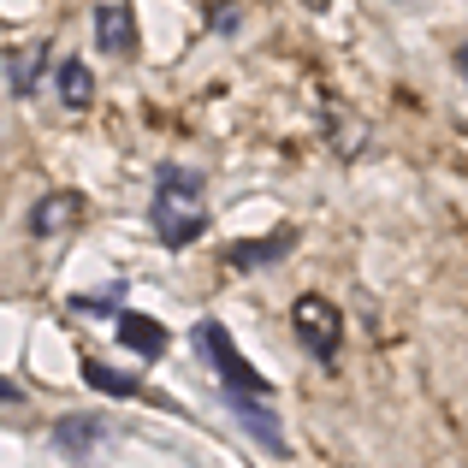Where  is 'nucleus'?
I'll list each match as a JSON object with an SVG mask.
<instances>
[{"label":"nucleus","mask_w":468,"mask_h":468,"mask_svg":"<svg viewBox=\"0 0 468 468\" xmlns=\"http://www.w3.org/2000/svg\"><path fill=\"white\" fill-rule=\"evenodd\" d=\"M18 398V386H12V379H0V403H12Z\"/></svg>","instance_id":"9b49d317"},{"label":"nucleus","mask_w":468,"mask_h":468,"mask_svg":"<svg viewBox=\"0 0 468 468\" xmlns=\"http://www.w3.org/2000/svg\"><path fill=\"white\" fill-rule=\"evenodd\" d=\"M119 344H125V350H137V356H160V350H166V326H154L149 314L119 309Z\"/></svg>","instance_id":"39448f33"},{"label":"nucleus","mask_w":468,"mask_h":468,"mask_svg":"<svg viewBox=\"0 0 468 468\" xmlns=\"http://www.w3.org/2000/svg\"><path fill=\"white\" fill-rule=\"evenodd\" d=\"M285 250H291V231H273L267 243H238V250H231V261H238V267H267L273 255H285Z\"/></svg>","instance_id":"6e6552de"},{"label":"nucleus","mask_w":468,"mask_h":468,"mask_svg":"<svg viewBox=\"0 0 468 468\" xmlns=\"http://www.w3.org/2000/svg\"><path fill=\"white\" fill-rule=\"evenodd\" d=\"M54 83H59V101L78 107V113L95 101V78H90V66H83V59H59V66H54Z\"/></svg>","instance_id":"0eeeda50"},{"label":"nucleus","mask_w":468,"mask_h":468,"mask_svg":"<svg viewBox=\"0 0 468 468\" xmlns=\"http://www.w3.org/2000/svg\"><path fill=\"white\" fill-rule=\"evenodd\" d=\"M83 379H90L95 391H107V398H137V379L113 374V367H101V362H83Z\"/></svg>","instance_id":"1a4fd4ad"},{"label":"nucleus","mask_w":468,"mask_h":468,"mask_svg":"<svg viewBox=\"0 0 468 468\" xmlns=\"http://www.w3.org/2000/svg\"><path fill=\"white\" fill-rule=\"evenodd\" d=\"M95 42H101L107 54H131V42H137V30H131V6H101V12H95Z\"/></svg>","instance_id":"423d86ee"},{"label":"nucleus","mask_w":468,"mask_h":468,"mask_svg":"<svg viewBox=\"0 0 468 468\" xmlns=\"http://www.w3.org/2000/svg\"><path fill=\"white\" fill-rule=\"evenodd\" d=\"M78 214H83V196L78 190H54V196H42V202H36L30 231H36V238H54V231L78 226Z\"/></svg>","instance_id":"20e7f679"},{"label":"nucleus","mask_w":468,"mask_h":468,"mask_svg":"<svg viewBox=\"0 0 468 468\" xmlns=\"http://www.w3.org/2000/svg\"><path fill=\"white\" fill-rule=\"evenodd\" d=\"M149 214H154V231L166 250H190L207 231V178L196 166H160Z\"/></svg>","instance_id":"f257e3e1"},{"label":"nucleus","mask_w":468,"mask_h":468,"mask_svg":"<svg viewBox=\"0 0 468 468\" xmlns=\"http://www.w3.org/2000/svg\"><path fill=\"white\" fill-rule=\"evenodd\" d=\"M457 66H463V78H468V48H457Z\"/></svg>","instance_id":"f8f14e48"},{"label":"nucleus","mask_w":468,"mask_h":468,"mask_svg":"<svg viewBox=\"0 0 468 468\" xmlns=\"http://www.w3.org/2000/svg\"><path fill=\"white\" fill-rule=\"evenodd\" d=\"M291 332L309 344V356L332 362V356H338V344H344V314L332 309L326 297H297V303H291Z\"/></svg>","instance_id":"7ed1b4c3"},{"label":"nucleus","mask_w":468,"mask_h":468,"mask_svg":"<svg viewBox=\"0 0 468 468\" xmlns=\"http://www.w3.org/2000/svg\"><path fill=\"white\" fill-rule=\"evenodd\" d=\"M196 350L207 356V367H214V379H219L226 398H273V386L261 379V367L243 362V350L231 344V332L219 326V320H196Z\"/></svg>","instance_id":"f03ea898"},{"label":"nucleus","mask_w":468,"mask_h":468,"mask_svg":"<svg viewBox=\"0 0 468 468\" xmlns=\"http://www.w3.org/2000/svg\"><path fill=\"white\" fill-rule=\"evenodd\" d=\"M119 303H125V291H101V297H71L66 309H78V314H119Z\"/></svg>","instance_id":"9d476101"}]
</instances>
